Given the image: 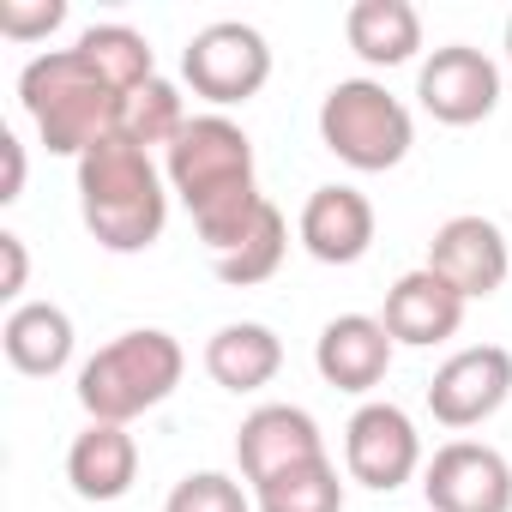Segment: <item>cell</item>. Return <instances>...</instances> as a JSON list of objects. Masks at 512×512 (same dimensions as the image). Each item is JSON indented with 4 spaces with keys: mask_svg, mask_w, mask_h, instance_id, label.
<instances>
[{
    "mask_svg": "<svg viewBox=\"0 0 512 512\" xmlns=\"http://www.w3.org/2000/svg\"><path fill=\"white\" fill-rule=\"evenodd\" d=\"M163 175H169V193L187 205L199 241L217 253H229L253 217L266 211V193H260V175H253V139L241 133V121L229 115H193L181 127V139L163 151Z\"/></svg>",
    "mask_w": 512,
    "mask_h": 512,
    "instance_id": "1",
    "label": "cell"
},
{
    "mask_svg": "<svg viewBox=\"0 0 512 512\" xmlns=\"http://www.w3.org/2000/svg\"><path fill=\"white\" fill-rule=\"evenodd\" d=\"M79 217L97 247L109 253H145L169 223V175L151 151L109 133L79 157Z\"/></svg>",
    "mask_w": 512,
    "mask_h": 512,
    "instance_id": "2",
    "label": "cell"
},
{
    "mask_svg": "<svg viewBox=\"0 0 512 512\" xmlns=\"http://www.w3.org/2000/svg\"><path fill=\"white\" fill-rule=\"evenodd\" d=\"M19 103L37 127V139L55 157H85L91 145H103L109 133H121V109L127 97L79 55V49H49L31 55L19 73Z\"/></svg>",
    "mask_w": 512,
    "mask_h": 512,
    "instance_id": "3",
    "label": "cell"
},
{
    "mask_svg": "<svg viewBox=\"0 0 512 512\" xmlns=\"http://www.w3.org/2000/svg\"><path fill=\"white\" fill-rule=\"evenodd\" d=\"M187 374V350L163 332V326H133L121 338H109L85 368H79V410L91 422H133L145 410H157Z\"/></svg>",
    "mask_w": 512,
    "mask_h": 512,
    "instance_id": "4",
    "label": "cell"
},
{
    "mask_svg": "<svg viewBox=\"0 0 512 512\" xmlns=\"http://www.w3.org/2000/svg\"><path fill=\"white\" fill-rule=\"evenodd\" d=\"M320 145L356 175H386L410 157L416 121L380 79H338L320 97Z\"/></svg>",
    "mask_w": 512,
    "mask_h": 512,
    "instance_id": "5",
    "label": "cell"
},
{
    "mask_svg": "<svg viewBox=\"0 0 512 512\" xmlns=\"http://www.w3.org/2000/svg\"><path fill=\"white\" fill-rule=\"evenodd\" d=\"M181 79L193 85V97H205L223 115V109H235V103L266 91V79H272V43L253 25H241V19H217V25H205V31L187 37Z\"/></svg>",
    "mask_w": 512,
    "mask_h": 512,
    "instance_id": "6",
    "label": "cell"
},
{
    "mask_svg": "<svg viewBox=\"0 0 512 512\" xmlns=\"http://www.w3.org/2000/svg\"><path fill=\"white\" fill-rule=\"evenodd\" d=\"M344 470H350V482H362L374 494L404 488L422 470V434H416L410 410H398L386 398H368L344 422Z\"/></svg>",
    "mask_w": 512,
    "mask_h": 512,
    "instance_id": "7",
    "label": "cell"
},
{
    "mask_svg": "<svg viewBox=\"0 0 512 512\" xmlns=\"http://www.w3.org/2000/svg\"><path fill=\"white\" fill-rule=\"evenodd\" d=\"M416 103L440 127H476L500 109V67L470 43H440L416 67Z\"/></svg>",
    "mask_w": 512,
    "mask_h": 512,
    "instance_id": "8",
    "label": "cell"
},
{
    "mask_svg": "<svg viewBox=\"0 0 512 512\" xmlns=\"http://www.w3.org/2000/svg\"><path fill=\"white\" fill-rule=\"evenodd\" d=\"M428 512H512V464L488 440H446L422 464Z\"/></svg>",
    "mask_w": 512,
    "mask_h": 512,
    "instance_id": "9",
    "label": "cell"
},
{
    "mask_svg": "<svg viewBox=\"0 0 512 512\" xmlns=\"http://www.w3.org/2000/svg\"><path fill=\"white\" fill-rule=\"evenodd\" d=\"M434 278H446L464 302H488L506 272H512V247H506V229L482 211H458L434 229L428 241V260H422Z\"/></svg>",
    "mask_w": 512,
    "mask_h": 512,
    "instance_id": "10",
    "label": "cell"
},
{
    "mask_svg": "<svg viewBox=\"0 0 512 512\" xmlns=\"http://www.w3.org/2000/svg\"><path fill=\"white\" fill-rule=\"evenodd\" d=\"M512 398V350L500 344H470L446 356L428 380V410L440 428H476Z\"/></svg>",
    "mask_w": 512,
    "mask_h": 512,
    "instance_id": "11",
    "label": "cell"
},
{
    "mask_svg": "<svg viewBox=\"0 0 512 512\" xmlns=\"http://www.w3.org/2000/svg\"><path fill=\"white\" fill-rule=\"evenodd\" d=\"M308 458H326V434H320V422L302 404H260V410L241 416V428H235V464H241V476L253 488L272 482L278 470L308 464Z\"/></svg>",
    "mask_w": 512,
    "mask_h": 512,
    "instance_id": "12",
    "label": "cell"
},
{
    "mask_svg": "<svg viewBox=\"0 0 512 512\" xmlns=\"http://www.w3.org/2000/svg\"><path fill=\"white\" fill-rule=\"evenodd\" d=\"M302 247L314 253L320 266H356L368 260V247H374V205L362 187H314L308 205H302V223H296Z\"/></svg>",
    "mask_w": 512,
    "mask_h": 512,
    "instance_id": "13",
    "label": "cell"
},
{
    "mask_svg": "<svg viewBox=\"0 0 512 512\" xmlns=\"http://www.w3.org/2000/svg\"><path fill=\"white\" fill-rule=\"evenodd\" d=\"M392 332L374 320V314H338V320H326L320 326V338H314V368H320V380L326 386H338V392H374L380 380H386V368H392Z\"/></svg>",
    "mask_w": 512,
    "mask_h": 512,
    "instance_id": "14",
    "label": "cell"
},
{
    "mask_svg": "<svg viewBox=\"0 0 512 512\" xmlns=\"http://www.w3.org/2000/svg\"><path fill=\"white\" fill-rule=\"evenodd\" d=\"M464 296L446 284V278H434L428 266H416V272H404L392 290H386V314H380V326L392 332V344H404V350H434V344H446L458 326H464Z\"/></svg>",
    "mask_w": 512,
    "mask_h": 512,
    "instance_id": "15",
    "label": "cell"
},
{
    "mask_svg": "<svg viewBox=\"0 0 512 512\" xmlns=\"http://www.w3.org/2000/svg\"><path fill=\"white\" fill-rule=\"evenodd\" d=\"M67 482L79 500H127L139 482V440L121 422H85L67 446Z\"/></svg>",
    "mask_w": 512,
    "mask_h": 512,
    "instance_id": "16",
    "label": "cell"
},
{
    "mask_svg": "<svg viewBox=\"0 0 512 512\" xmlns=\"http://www.w3.org/2000/svg\"><path fill=\"white\" fill-rule=\"evenodd\" d=\"M284 368V338L260 320H229L205 338V374L223 386V392H260L272 386Z\"/></svg>",
    "mask_w": 512,
    "mask_h": 512,
    "instance_id": "17",
    "label": "cell"
},
{
    "mask_svg": "<svg viewBox=\"0 0 512 512\" xmlns=\"http://www.w3.org/2000/svg\"><path fill=\"white\" fill-rule=\"evenodd\" d=\"M0 350L31 380H55L73 362V314L55 302H19L0 320Z\"/></svg>",
    "mask_w": 512,
    "mask_h": 512,
    "instance_id": "18",
    "label": "cell"
},
{
    "mask_svg": "<svg viewBox=\"0 0 512 512\" xmlns=\"http://www.w3.org/2000/svg\"><path fill=\"white\" fill-rule=\"evenodd\" d=\"M344 43L368 67H404L422 55V13L410 0H356L344 13Z\"/></svg>",
    "mask_w": 512,
    "mask_h": 512,
    "instance_id": "19",
    "label": "cell"
},
{
    "mask_svg": "<svg viewBox=\"0 0 512 512\" xmlns=\"http://www.w3.org/2000/svg\"><path fill=\"white\" fill-rule=\"evenodd\" d=\"M121 97H133L139 85H151L157 79V55H151V43H145V31H133V25H85L79 31V43H73Z\"/></svg>",
    "mask_w": 512,
    "mask_h": 512,
    "instance_id": "20",
    "label": "cell"
},
{
    "mask_svg": "<svg viewBox=\"0 0 512 512\" xmlns=\"http://www.w3.org/2000/svg\"><path fill=\"white\" fill-rule=\"evenodd\" d=\"M284 253H290V223H284V211L266 199V211L253 217V229H247V235H241L229 253H217V260H211V272H217L229 290H253V284L278 278Z\"/></svg>",
    "mask_w": 512,
    "mask_h": 512,
    "instance_id": "21",
    "label": "cell"
},
{
    "mask_svg": "<svg viewBox=\"0 0 512 512\" xmlns=\"http://www.w3.org/2000/svg\"><path fill=\"white\" fill-rule=\"evenodd\" d=\"M253 512H344V476L332 458H308L253 488Z\"/></svg>",
    "mask_w": 512,
    "mask_h": 512,
    "instance_id": "22",
    "label": "cell"
},
{
    "mask_svg": "<svg viewBox=\"0 0 512 512\" xmlns=\"http://www.w3.org/2000/svg\"><path fill=\"white\" fill-rule=\"evenodd\" d=\"M187 121H193V115H187L181 85H169V79L157 73L151 85H139V91L127 97V109H121V139H133L139 151H169Z\"/></svg>",
    "mask_w": 512,
    "mask_h": 512,
    "instance_id": "23",
    "label": "cell"
},
{
    "mask_svg": "<svg viewBox=\"0 0 512 512\" xmlns=\"http://www.w3.org/2000/svg\"><path fill=\"white\" fill-rule=\"evenodd\" d=\"M163 512H253V494H247L229 470H187V476L169 488Z\"/></svg>",
    "mask_w": 512,
    "mask_h": 512,
    "instance_id": "24",
    "label": "cell"
},
{
    "mask_svg": "<svg viewBox=\"0 0 512 512\" xmlns=\"http://www.w3.org/2000/svg\"><path fill=\"white\" fill-rule=\"evenodd\" d=\"M67 25V0H0V37L37 43Z\"/></svg>",
    "mask_w": 512,
    "mask_h": 512,
    "instance_id": "25",
    "label": "cell"
},
{
    "mask_svg": "<svg viewBox=\"0 0 512 512\" xmlns=\"http://www.w3.org/2000/svg\"><path fill=\"white\" fill-rule=\"evenodd\" d=\"M0 260H7V278H0V302H13L25 296V278H31V253H25V235L13 229H0Z\"/></svg>",
    "mask_w": 512,
    "mask_h": 512,
    "instance_id": "26",
    "label": "cell"
},
{
    "mask_svg": "<svg viewBox=\"0 0 512 512\" xmlns=\"http://www.w3.org/2000/svg\"><path fill=\"white\" fill-rule=\"evenodd\" d=\"M0 157H7V181H0V205H13L25 193V145L19 133H0Z\"/></svg>",
    "mask_w": 512,
    "mask_h": 512,
    "instance_id": "27",
    "label": "cell"
},
{
    "mask_svg": "<svg viewBox=\"0 0 512 512\" xmlns=\"http://www.w3.org/2000/svg\"><path fill=\"white\" fill-rule=\"evenodd\" d=\"M506 61H512V19H506Z\"/></svg>",
    "mask_w": 512,
    "mask_h": 512,
    "instance_id": "28",
    "label": "cell"
}]
</instances>
